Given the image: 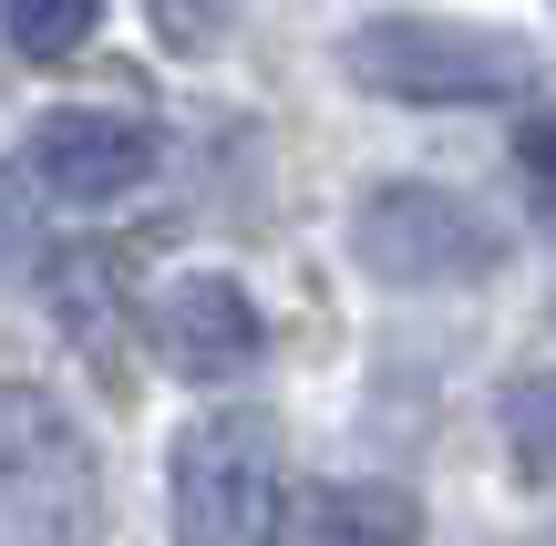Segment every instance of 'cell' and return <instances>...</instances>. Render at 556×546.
I'll return each mask as SVG.
<instances>
[{
	"label": "cell",
	"instance_id": "1",
	"mask_svg": "<svg viewBox=\"0 0 556 546\" xmlns=\"http://www.w3.org/2000/svg\"><path fill=\"white\" fill-rule=\"evenodd\" d=\"M340 62L392 103H495L536 82V52L516 31H475V21H371V31H351Z\"/></svg>",
	"mask_w": 556,
	"mask_h": 546
},
{
	"label": "cell",
	"instance_id": "2",
	"mask_svg": "<svg viewBox=\"0 0 556 546\" xmlns=\"http://www.w3.org/2000/svg\"><path fill=\"white\" fill-rule=\"evenodd\" d=\"M278 526V423L206 412L176 444V536L186 546H268Z\"/></svg>",
	"mask_w": 556,
	"mask_h": 546
},
{
	"label": "cell",
	"instance_id": "3",
	"mask_svg": "<svg viewBox=\"0 0 556 546\" xmlns=\"http://www.w3.org/2000/svg\"><path fill=\"white\" fill-rule=\"evenodd\" d=\"M351 247L392 289H443V279H484L495 268V217L443 196V186H381V196H361Z\"/></svg>",
	"mask_w": 556,
	"mask_h": 546
},
{
	"label": "cell",
	"instance_id": "4",
	"mask_svg": "<svg viewBox=\"0 0 556 546\" xmlns=\"http://www.w3.org/2000/svg\"><path fill=\"white\" fill-rule=\"evenodd\" d=\"M31 176L73 206H114L155 176V135L135 114H41L31 124Z\"/></svg>",
	"mask_w": 556,
	"mask_h": 546
},
{
	"label": "cell",
	"instance_id": "5",
	"mask_svg": "<svg viewBox=\"0 0 556 546\" xmlns=\"http://www.w3.org/2000/svg\"><path fill=\"white\" fill-rule=\"evenodd\" d=\"M165 361L197 371V382H248L268 361V320L238 279H186L165 289Z\"/></svg>",
	"mask_w": 556,
	"mask_h": 546
},
{
	"label": "cell",
	"instance_id": "6",
	"mask_svg": "<svg viewBox=\"0 0 556 546\" xmlns=\"http://www.w3.org/2000/svg\"><path fill=\"white\" fill-rule=\"evenodd\" d=\"M299 546H422V516L402 485H319L299 506Z\"/></svg>",
	"mask_w": 556,
	"mask_h": 546
},
{
	"label": "cell",
	"instance_id": "7",
	"mask_svg": "<svg viewBox=\"0 0 556 546\" xmlns=\"http://www.w3.org/2000/svg\"><path fill=\"white\" fill-rule=\"evenodd\" d=\"M11 41L31 62H62V52H83V41H93V21H103V0H11Z\"/></svg>",
	"mask_w": 556,
	"mask_h": 546
},
{
	"label": "cell",
	"instance_id": "8",
	"mask_svg": "<svg viewBox=\"0 0 556 546\" xmlns=\"http://www.w3.org/2000/svg\"><path fill=\"white\" fill-rule=\"evenodd\" d=\"M505 423H516V465H526V485H556V371L516 382Z\"/></svg>",
	"mask_w": 556,
	"mask_h": 546
},
{
	"label": "cell",
	"instance_id": "9",
	"mask_svg": "<svg viewBox=\"0 0 556 546\" xmlns=\"http://www.w3.org/2000/svg\"><path fill=\"white\" fill-rule=\"evenodd\" d=\"M31 247H41V238H31V196H21V176L0 165V279H11Z\"/></svg>",
	"mask_w": 556,
	"mask_h": 546
},
{
	"label": "cell",
	"instance_id": "10",
	"mask_svg": "<svg viewBox=\"0 0 556 546\" xmlns=\"http://www.w3.org/2000/svg\"><path fill=\"white\" fill-rule=\"evenodd\" d=\"M516 165L556 176V114H526V124H516Z\"/></svg>",
	"mask_w": 556,
	"mask_h": 546
}]
</instances>
